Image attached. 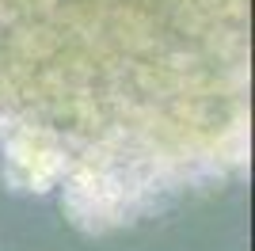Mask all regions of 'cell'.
<instances>
[]
</instances>
